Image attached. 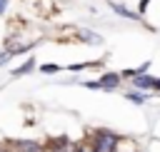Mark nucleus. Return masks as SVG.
Listing matches in <instances>:
<instances>
[{
	"label": "nucleus",
	"instance_id": "obj_18",
	"mask_svg": "<svg viewBox=\"0 0 160 152\" xmlns=\"http://www.w3.org/2000/svg\"><path fill=\"white\" fill-rule=\"evenodd\" d=\"M132 152H135V150H132Z\"/></svg>",
	"mask_w": 160,
	"mask_h": 152
},
{
	"label": "nucleus",
	"instance_id": "obj_8",
	"mask_svg": "<svg viewBox=\"0 0 160 152\" xmlns=\"http://www.w3.org/2000/svg\"><path fill=\"white\" fill-rule=\"evenodd\" d=\"M150 65H152V60H145L142 65H138V67H132V70H122L120 75H122L125 80H132V77H138V75H145V72H150Z\"/></svg>",
	"mask_w": 160,
	"mask_h": 152
},
{
	"label": "nucleus",
	"instance_id": "obj_16",
	"mask_svg": "<svg viewBox=\"0 0 160 152\" xmlns=\"http://www.w3.org/2000/svg\"><path fill=\"white\" fill-rule=\"evenodd\" d=\"M152 92H158V95H160V77H155V85H152Z\"/></svg>",
	"mask_w": 160,
	"mask_h": 152
},
{
	"label": "nucleus",
	"instance_id": "obj_17",
	"mask_svg": "<svg viewBox=\"0 0 160 152\" xmlns=\"http://www.w3.org/2000/svg\"><path fill=\"white\" fill-rule=\"evenodd\" d=\"M0 152H12V150H10V145H8V142H0Z\"/></svg>",
	"mask_w": 160,
	"mask_h": 152
},
{
	"label": "nucleus",
	"instance_id": "obj_12",
	"mask_svg": "<svg viewBox=\"0 0 160 152\" xmlns=\"http://www.w3.org/2000/svg\"><path fill=\"white\" fill-rule=\"evenodd\" d=\"M12 57H15V55H12V52H10L8 47H5V50H0V67H2V65H8V62H10Z\"/></svg>",
	"mask_w": 160,
	"mask_h": 152
},
{
	"label": "nucleus",
	"instance_id": "obj_13",
	"mask_svg": "<svg viewBox=\"0 0 160 152\" xmlns=\"http://www.w3.org/2000/svg\"><path fill=\"white\" fill-rule=\"evenodd\" d=\"M82 87H90V90H102V87H100V80H85V82H82Z\"/></svg>",
	"mask_w": 160,
	"mask_h": 152
},
{
	"label": "nucleus",
	"instance_id": "obj_9",
	"mask_svg": "<svg viewBox=\"0 0 160 152\" xmlns=\"http://www.w3.org/2000/svg\"><path fill=\"white\" fill-rule=\"evenodd\" d=\"M80 40L88 45H102V35H98L92 30H80Z\"/></svg>",
	"mask_w": 160,
	"mask_h": 152
},
{
	"label": "nucleus",
	"instance_id": "obj_10",
	"mask_svg": "<svg viewBox=\"0 0 160 152\" xmlns=\"http://www.w3.org/2000/svg\"><path fill=\"white\" fill-rule=\"evenodd\" d=\"M42 75H58L60 72V65H55V62H45V65H40L38 67Z\"/></svg>",
	"mask_w": 160,
	"mask_h": 152
},
{
	"label": "nucleus",
	"instance_id": "obj_2",
	"mask_svg": "<svg viewBox=\"0 0 160 152\" xmlns=\"http://www.w3.org/2000/svg\"><path fill=\"white\" fill-rule=\"evenodd\" d=\"M8 145L12 152H48L45 142H40V140H10Z\"/></svg>",
	"mask_w": 160,
	"mask_h": 152
},
{
	"label": "nucleus",
	"instance_id": "obj_4",
	"mask_svg": "<svg viewBox=\"0 0 160 152\" xmlns=\"http://www.w3.org/2000/svg\"><path fill=\"white\" fill-rule=\"evenodd\" d=\"M108 5H110V10H112V12H118L120 17H128V20L142 22V15H140V12H135V10H130V7H125V5H120V2H115V0H108Z\"/></svg>",
	"mask_w": 160,
	"mask_h": 152
},
{
	"label": "nucleus",
	"instance_id": "obj_11",
	"mask_svg": "<svg viewBox=\"0 0 160 152\" xmlns=\"http://www.w3.org/2000/svg\"><path fill=\"white\" fill-rule=\"evenodd\" d=\"M72 152H95V150L90 147V142H88V140H80V142H75Z\"/></svg>",
	"mask_w": 160,
	"mask_h": 152
},
{
	"label": "nucleus",
	"instance_id": "obj_14",
	"mask_svg": "<svg viewBox=\"0 0 160 152\" xmlns=\"http://www.w3.org/2000/svg\"><path fill=\"white\" fill-rule=\"evenodd\" d=\"M148 5H150V0H140V5H138V12L142 15V12L148 10Z\"/></svg>",
	"mask_w": 160,
	"mask_h": 152
},
{
	"label": "nucleus",
	"instance_id": "obj_7",
	"mask_svg": "<svg viewBox=\"0 0 160 152\" xmlns=\"http://www.w3.org/2000/svg\"><path fill=\"white\" fill-rule=\"evenodd\" d=\"M148 97H150V92H142V90H135V87H130V90L125 92V100L132 102V105H145Z\"/></svg>",
	"mask_w": 160,
	"mask_h": 152
},
{
	"label": "nucleus",
	"instance_id": "obj_6",
	"mask_svg": "<svg viewBox=\"0 0 160 152\" xmlns=\"http://www.w3.org/2000/svg\"><path fill=\"white\" fill-rule=\"evenodd\" d=\"M35 67H38L35 57H25V62H22V65H18V67H12V70H10V75H12V77H25V75H30Z\"/></svg>",
	"mask_w": 160,
	"mask_h": 152
},
{
	"label": "nucleus",
	"instance_id": "obj_5",
	"mask_svg": "<svg viewBox=\"0 0 160 152\" xmlns=\"http://www.w3.org/2000/svg\"><path fill=\"white\" fill-rule=\"evenodd\" d=\"M130 85H132L135 90H142V92H152L155 77H152L150 72H145V75H138V77H132V80H130Z\"/></svg>",
	"mask_w": 160,
	"mask_h": 152
},
{
	"label": "nucleus",
	"instance_id": "obj_1",
	"mask_svg": "<svg viewBox=\"0 0 160 152\" xmlns=\"http://www.w3.org/2000/svg\"><path fill=\"white\" fill-rule=\"evenodd\" d=\"M85 140L90 142V147L95 152H118L125 137L118 135V132H112L110 127H95V130H90V135Z\"/></svg>",
	"mask_w": 160,
	"mask_h": 152
},
{
	"label": "nucleus",
	"instance_id": "obj_3",
	"mask_svg": "<svg viewBox=\"0 0 160 152\" xmlns=\"http://www.w3.org/2000/svg\"><path fill=\"white\" fill-rule=\"evenodd\" d=\"M98 80H100V87H102L105 92H112V90H118V87L122 85V80H125V77H122L120 72H112V70H105V72H102V75H100Z\"/></svg>",
	"mask_w": 160,
	"mask_h": 152
},
{
	"label": "nucleus",
	"instance_id": "obj_15",
	"mask_svg": "<svg viewBox=\"0 0 160 152\" xmlns=\"http://www.w3.org/2000/svg\"><path fill=\"white\" fill-rule=\"evenodd\" d=\"M8 7H10V0H0V15H5Z\"/></svg>",
	"mask_w": 160,
	"mask_h": 152
}]
</instances>
